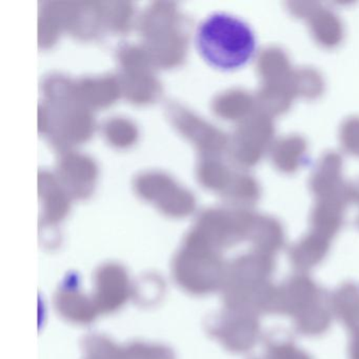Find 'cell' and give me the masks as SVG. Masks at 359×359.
Masks as SVG:
<instances>
[{
	"label": "cell",
	"instance_id": "obj_1",
	"mask_svg": "<svg viewBox=\"0 0 359 359\" xmlns=\"http://www.w3.org/2000/svg\"><path fill=\"white\" fill-rule=\"evenodd\" d=\"M195 43L203 60L222 71L247 66L257 52V39L251 27L226 13L205 18L197 29Z\"/></svg>",
	"mask_w": 359,
	"mask_h": 359
}]
</instances>
